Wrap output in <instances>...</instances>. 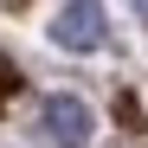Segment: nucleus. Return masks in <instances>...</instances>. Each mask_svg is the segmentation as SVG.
I'll use <instances>...</instances> for the list:
<instances>
[{
	"label": "nucleus",
	"mask_w": 148,
	"mask_h": 148,
	"mask_svg": "<svg viewBox=\"0 0 148 148\" xmlns=\"http://www.w3.org/2000/svg\"><path fill=\"white\" fill-rule=\"evenodd\" d=\"M39 129L58 148H84L97 135V116H90V103H77V97H45L39 103Z\"/></svg>",
	"instance_id": "2"
},
{
	"label": "nucleus",
	"mask_w": 148,
	"mask_h": 148,
	"mask_svg": "<svg viewBox=\"0 0 148 148\" xmlns=\"http://www.w3.org/2000/svg\"><path fill=\"white\" fill-rule=\"evenodd\" d=\"M52 39L64 52H97L110 39V19H103V0H64L58 19H52Z\"/></svg>",
	"instance_id": "1"
},
{
	"label": "nucleus",
	"mask_w": 148,
	"mask_h": 148,
	"mask_svg": "<svg viewBox=\"0 0 148 148\" xmlns=\"http://www.w3.org/2000/svg\"><path fill=\"white\" fill-rule=\"evenodd\" d=\"M135 13H142V26H148V0H135Z\"/></svg>",
	"instance_id": "4"
},
{
	"label": "nucleus",
	"mask_w": 148,
	"mask_h": 148,
	"mask_svg": "<svg viewBox=\"0 0 148 148\" xmlns=\"http://www.w3.org/2000/svg\"><path fill=\"white\" fill-rule=\"evenodd\" d=\"M0 90H13V64L7 58H0Z\"/></svg>",
	"instance_id": "3"
}]
</instances>
